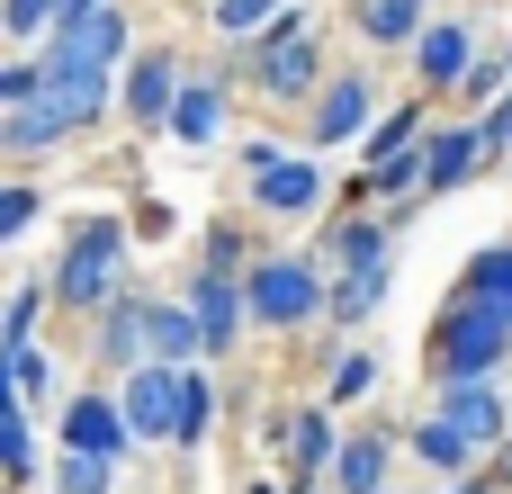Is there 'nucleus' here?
Masks as SVG:
<instances>
[{
	"mask_svg": "<svg viewBox=\"0 0 512 494\" xmlns=\"http://www.w3.org/2000/svg\"><path fill=\"white\" fill-rule=\"evenodd\" d=\"M117 288H126V225L117 216H81L63 234V261H54V297L72 315H108Z\"/></svg>",
	"mask_w": 512,
	"mask_h": 494,
	"instance_id": "1",
	"label": "nucleus"
},
{
	"mask_svg": "<svg viewBox=\"0 0 512 494\" xmlns=\"http://www.w3.org/2000/svg\"><path fill=\"white\" fill-rule=\"evenodd\" d=\"M423 351H432V378H495L504 351H512V315L459 288V297L432 315V342H423Z\"/></svg>",
	"mask_w": 512,
	"mask_h": 494,
	"instance_id": "2",
	"label": "nucleus"
},
{
	"mask_svg": "<svg viewBox=\"0 0 512 494\" xmlns=\"http://www.w3.org/2000/svg\"><path fill=\"white\" fill-rule=\"evenodd\" d=\"M243 297H252V324H270V333H297V324H315V315L333 306V288H324V270H315L306 252L252 261V270H243Z\"/></svg>",
	"mask_w": 512,
	"mask_h": 494,
	"instance_id": "3",
	"label": "nucleus"
},
{
	"mask_svg": "<svg viewBox=\"0 0 512 494\" xmlns=\"http://www.w3.org/2000/svg\"><path fill=\"white\" fill-rule=\"evenodd\" d=\"M180 369L189 360H135L117 378V405H126V423H135L144 450H171V432H180Z\"/></svg>",
	"mask_w": 512,
	"mask_h": 494,
	"instance_id": "4",
	"label": "nucleus"
},
{
	"mask_svg": "<svg viewBox=\"0 0 512 494\" xmlns=\"http://www.w3.org/2000/svg\"><path fill=\"white\" fill-rule=\"evenodd\" d=\"M243 171H252V198H261L270 216L324 207V162H288L279 144H243Z\"/></svg>",
	"mask_w": 512,
	"mask_h": 494,
	"instance_id": "5",
	"label": "nucleus"
},
{
	"mask_svg": "<svg viewBox=\"0 0 512 494\" xmlns=\"http://www.w3.org/2000/svg\"><path fill=\"white\" fill-rule=\"evenodd\" d=\"M36 54H45L54 72H72V63H126V9L99 0V9H81V18H63Z\"/></svg>",
	"mask_w": 512,
	"mask_h": 494,
	"instance_id": "6",
	"label": "nucleus"
},
{
	"mask_svg": "<svg viewBox=\"0 0 512 494\" xmlns=\"http://www.w3.org/2000/svg\"><path fill=\"white\" fill-rule=\"evenodd\" d=\"M369 126H378V81H360V72L324 81L315 108H306V135H315V144H351V135H369Z\"/></svg>",
	"mask_w": 512,
	"mask_h": 494,
	"instance_id": "7",
	"label": "nucleus"
},
{
	"mask_svg": "<svg viewBox=\"0 0 512 494\" xmlns=\"http://www.w3.org/2000/svg\"><path fill=\"white\" fill-rule=\"evenodd\" d=\"M279 450H288V494H306L315 477H333V405H297L288 423H279Z\"/></svg>",
	"mask_w": 512,
	"mask_h": 494,
	"instance_id": "8",
	"label": "nucleus"
},
{
	"mask_svg": "<svg viewBox=\"0 0 512 494\" xmlns=\"http://www.w3.org/2000/svg\"><path fill=\"white\" fill-rule=\"evenodd\" d=\"M63 450H99V459H126V450H135V423H126V405H117V396H90V387H81V396L63 405Z\"/></svg>",
	"mask_w": 512,
	"mask_h": 494,
	"instance_id": "9",
	"label": "nucleus"
},
{
	"mask_svg": "<svg viewBox=\"0 0 512 494\" xmlns=\"http://www.w3.org/2000/svg\"><path fill=\"white\" fill-rule=\"evenodd\" d=\"M117 108H126L135 126H171V108H180V63H171V54H135L126 81H117Z\"/></svg>",
	"mask_w": 512,
	"mask_h": 494,
	"instance_id": "10",
	"label": "nucleus"
},
{
	"mask_svg": "<svg viewBox=\"0 0 512 494\" xmlns=\"http://www.w3.org/2000/svg\"><path fill=\"white\" fill-rule=\"evenodd\" d=\"M189 315H198L207 351L225 360V351H234V333L252 324V297H243V279H225V270H198V288H189Z\"/></svg>",
	"mask_w": 512,
	"mask_h": 494,
	"instance_id": "11",
	"label": "nucleus"
},
{
	"mask_svg": "<svg viewBox=\"0 0 512 494\" xmlns=\"http://www.w3.org/2000/svg\"><path fill=\"white\" fill-rule=\"evenodd\" d=\"M432 414H450L477 450L504 441V387H495V378H441V405H432Z\"/></svg>",
	"mask_w": 512,
	"mask_h": 494,
	"instance_id": "12",
	"label": "nucleus"
},
{
	"mask_svg": "<svg viewBox=\"0 0 512 494\" xmlns=\"http://www.w3.org/2000/svg\"><path fill=\"white\" fill-rule=\"evenodd\" d=\"M468 63H477V45H468V27H459V18H432V27L414 36V72H423V90H459V81H468Z\"/></svg>",
	"mask_w": 512,
	"mask_h": 494,
	"instance_id": "13",
	"label": "nucleus"
},
{
	"mask_svg": "<svg viewBox=\"0 0 512 494\" xmlns=\"http://www.w3.org/2000/svg\"><path fill=\"white\" fill-rule=\"evenodd\" d=\"M477 153H486V126H432V135H423V189H432V198L459 189V180L477 171Z\"/></svg>",
	"mask_w": 512,
	"mask_h": 494,
	"instance_id": "14",
	"label": "nucleus"
},
{
	"mask_svg": "<svg viewBox=\"0 0 512 494\" xmlns=\"http://www.w3.org/2000/svg\"><path fill=\"white\" fill-rule=\"evenodd\" d=\"M414 459H423L432 477H468V468H477L486 450H477V441H468V432H459L450 414H423V423H414Z\"/></svg>",
	"mask_w": 512,
	"mask_h": 494,
	"instance_id": "15",
	"label": "nucleus"
},
{
	"mask_svg": "<svg viewBox=\"0 0 512 494\" xmlns=\"http://www.w3.org/2000/svg\"><path fill=\"white\" fill-rule=\"evenodd\" d=\"M387 459H396V450H387L378 432H351V441L333 450V486L342 494H387Z\"/></svg>",
	"mask_w": 512,
	"mask_h": 494,
	"instance_id": "16",
	"label": "nucleus"
},
{
	"mask_svg": "<svg viewBox=\"0 0 512 494\" xmlns=\"http://www.w3.org/2000/svg\"><path fill=\"white\" fill-rule=\"evenodd\" d=\"M171 135H180V144H216V135H225V81H180Z\"/></svg>",
	"mask_w": 512,
	"mask_h": 494,
	"instance_id": "17",
	"label": "nucleus"
},
{
	"mask_svg": "<svg viewBox=\"0 0 512 494\" xmlns=\"http://www.w3.org/2000/svg\"><path fill=\"white\" fill-rule=\"evenodd\" d=\"M387 234H396L387 216H360V207H351V216L324 234V252H333L342 270H369V261H387Z\"/></svg>",
	"mask_w": 512,
	"mask_h": 494,
	"instance_id": "18",
	"label": "nucleus"
},
{
	"mask_svg": "<svg viewBox=\"0 0 512 494\" xmlns=\"http://www.w3.org/2000/svg\"><path fill=\"white\" fill-rule=\"evenodd\" d=\"M378 297H387V261H369V270H342L324 315H333V324H369V315H378Z\"/></svg>",
	"mask_w": 512,
	"mask_h": 494,
	"instance_id": "19",
	"label": "nucleus"
},
{
	"mask_svg": "<svg viewBox=\"0 0 512 494\" xmlns=\"http://www.w3.org/2000/svg\"><path fill=\"white\" fill-rule=\"evenodd\" d=\"M360 27H369V45H414L432 27V0H369Z\"/></svg>",
	"mask_w": 512,
	"mask_h": 494,
	"instance_id": "20",
	"label": "nucleus"
},
{
	"mask_svg": "<svg viewBox=\"0 0 512 494\" xmlns=\"http://www.w3.org/2000/svg\"><path fill=\"white\" fill-rule=\"evenodd\" d=\"M459 288H468V297H486V306H504V315H512V243H486V252H468Z\"/></svg>",
	"mask_w": 512,
	"mask_h": 494,
	"instance_id": "21",
	"label": "nucleus"
},
{
	"mask_svg": "<svg viewBox=\"0 0 512 494\" xmlns=\"http://www.w3.org/2000/svg\"><path fill=\"white\" fill-rule=\"evenodd\" d=\"M198 351H207L198 315L189 306H153V360H198Z\"/></svg>",
	"mask_w": 512,
	"mask_h": 494,
	"instance_id": "22",
	"label": "nucleus"
},
{
	"mask_svg": "<svg viewBox=\"0 0 512 494\" xmlns=\"http://www.w3.org/2000/svg\"><path fill=\"white\" fill-rule=\"evenodd\" d=\"M207 423H216V387H207L198 369H180V432H171V450H198Z\"/></svg>",
	"mask_w": 512,
	"mask_h": 494,
	"instance_id": "23",
	"label": "nucleus"
},
{
	"mask_svg": "<svg viewBox=\"0 0 512 494\" xmlns=\"http://www.w3.org/2000/svg\"><path fill=\"white\" fill-rule=\"evenodd\" d=\"M369 387H378V360H369V351H342V360L324 369V405H360Z\"/></svg>",
	"mask_w": 512,
	"mask_h": 494,
	"instance_id": "24",
	"label": "nucleus"
},
{
	"mask_svg": "<svg viewBox=\"0 0 512 494\" xmlns=\"http://www.w3.org/2000/svg\"><path fill=\"white\" fill-rule=\"evenodd\" d=\"M270 18H279V0H216V9H207V27H216V36H234V45H252Z\"/></svg>",
	"mask_w": 512,
	"mask_h": 494,
	"instance_id": "25",
	"label": "nucleus"
},
{
	"mask_svg": "<svg viewBox=\"0 0 512 494\" xmlns=\"http://www.w3.org/2000/svg\"><path fill=\"white\" fill-rule=\"evenodd\" d=\"M0 27H9L18 45H45V36L63 27V0H0Z\"/></svg>",
	"mask_w": 512,
	"mask_h": 494,
	"instance_id": "26",
	"label": "nucleus"
},
{
	"mask_svg": "<svg viewBox=\"0 0 512 494\" xmlns=\"http://www.w3.org/2000/svg\"><path fill=\"white\" fill-rule=\"evenodd\" d=\"M108 468L117 459H99V450H63L54 459V494H108Z\"/></svg>",
	"mask_w": 512,
	"mask_h": 494,
	"instance_id": "27",
	"label": "nucleus"
},
{
	"mask_svg": "<svg viewBox=\"0 0 512 494\" xmlns=\"http://www.w3.org/2000/svg\"><path fill=\"white\" fill-rule=\"evenodd\" d=\"M36 324H45V288H18V297H9V324H0V351H27Z\"/></svg>",
	"mask_w": 512,
	"mask_h": 494,
	"instance_id": "28",
	"label": "nucleus"
},
{
	"mask_svg": "<svg viewBox=\"0 0 512 494\" xmlns=\"http://www.w3.org/2000/svg\"><path fill=\"white\" fill-rule=\"evenodd\" d=\"M45 387H54L45 351H36V342H27V351H9V396H18V405H45Z\"/></svg>",
	"mask_w": 512,
	"mask_h": 494,
	"instance_id": "29",
	"label": "nucleus"
},
{
	"mask_svg": "<svg viewBox=\"0 0 512 494\" xmlns=\"http://www.w3.org/2000/svg\"><path fill=\"white\" fill-rule=\"evenodd\" d=\"M27 225H36V189H27V180H9V189H0V243H18Z\"/></svg>",
	"mask_w": 512,
	"mask_h": 494,
	"instance_id": "30",
	"label": "nucleus"
},
{
	"mask_svg": "<svg viewBox=\"0 0 512 494\" xmlns=\"http://www.w3.org/2000/svg\"><path fill=\"white\" fill-rule=\"evenodd\" d=\"M27 99H45V63H9L0 72V108H27Z\"/></svg>",
	"mask_w": 512,
	"mask_h": 494,
	"instance_id": "31",
	"label": "nucleus"
},
{
	"mask_svg": "<svg viewBox=\"0 0 512 494\" xmlns=\"http://www.w3.org/2000/svg\"><path fill=\"white\" fill-rule=\"evenodd\" d=\"M207 270L243 279V234H234V225H216V234H207Z\"/></svg>",
	"mask_w": 512,
	"mask_h": 494,
	"instance_id": "32",
	"label": "nucleus"
},
{
	"mask_svg": "<svg viewBox=\"0 0 512 494\" xmlns=\"http://www.w3.org/2000/svg\"><path fill=\"white\" fill-rule=\"evenodd\" d=\"M0 459H9V477H36V432H27V423H9V441H0Z\"/></svg>",
	"mask_w": 512,
	"mask_h": 494,
	"instance_id": "33",
	"label": "nucleus"
},
{
	"mask_svg": "<svg viewBox=\"0 0 512 494\" xmlns=\"http://www.w3.org/2000/svg\"><path fill=\"white\" fill-rule=\"evenodd\" d=\"M477 126H486V153H512V90L486 108V117H477Z\"/></svg>",
	"mask_w": 512,
	"mask_h": 494,
	"instance_id": "34",
	"label": "nucleus"
},
{
	"mask_svg": "<svg viewBox=\"0 0 512 494\" xmlns=\"http://www.w3.org/2000/svg\"><path fill=\"white\" fill-rule=\"evenodd\" d=\"M495 486H504V494H512V450H504V468H495Z\"/></svg>",
	"mask_w": 512,
	"mask_h": 494,
	"instance_id": "35",
	"label": "nucleus"
},
{
	"mask_svg": "<svg viewBox=\"0 0 512 494\" xmlns=\"http://www.w3.org/2000/svg\"><path fill=\"white\" fill-rule=\"evenodd\" d=\"M81 9H99V0H63V18H81Z\"/></svg>",
	"mask_w": 512,
	"mask_h": 494,
	"instance_id": "36",
	"label": "nucleus"
},
{
	"mask_svg": "<svg viewBox=\"0 0 512 494\" xmlns=\"http://www.w3.org/2000/svg\"><path fill=\"white\" fill-rule=\"evenodd\" d=\"M468 494H486V486H468ZM495 494H504V486H495Z\"/></svg>",
	"mask_w": 512,
	"mask_h": 494,
	"instance_id": "37",
	"label": "nucleus"
},
{
	"mask_svg": "<svg viewBox=\"0 0 512 494\" xmlns=\"http://www.w3.org/2000/svg\"><path fill=\"white\" fill-rule=\"evenodd\" d=\"M504 63H512V45H504Z\"/></svg>",
	"mask_w": 512,
	"mask_h": 494,
	"instance_id": "38",
	"label": "nucleus"
}]
</instances>
